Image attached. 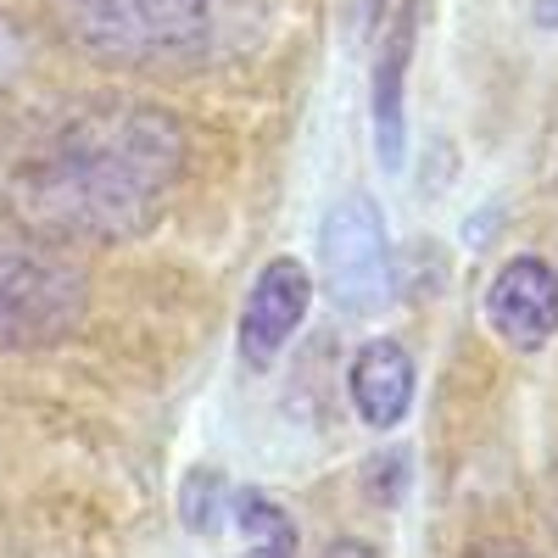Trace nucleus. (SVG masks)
<instances>
[{
  "mask_svg": "<svg viewBox=\"0 0 558 558\" xmlns=\"http://www.w3.org/2000/svg\"><path fill=\"white\" fill-rule=\"evenodd\" d=\"M184 157L191 140L173 112L140 101L84 107L39 157L12 168L7 213L45 246H129L157 229Z\"/></svg>",
  "mask_w": 558,
  "mask_h": 558,
  "instance_id": "f257e3e1",
  "label": "nucleus"
},
{
  "mask_svg": "<svg viewBox=\"0 0 558 558\" xmlns=\"http://www.w3.org/2000/svg\"><path fill=\"white\" fill-rule=\"evenodd\" d=\"M51 23L73 51L112 68L191 73L246 57L268 34V0H45Z\"/></svg>",
  "mask_w": 558,
  "mask_h": 558,
  "instance_id": "f03ea898",
  "label": "nucleus"
},
{
  "mask_svg": "<svg viewBox=\"0 0 558 558\" xmlns=\"http://www.w3.org/2000/svg\"><path fill=\"white\" fill-rule=\"evenodd\" d=\"M89 313L84 274L34 235L0 241V352H45L78 336Z\"/></svg>",
  "mask_w": 558,
  "mask_h": 558,
  "instance_id": "7ed1b4c3",
  "label": "nucleus"
},
{
  "mask_svg": "<svg viewBox=\"0 0 558 558\" xmlns=\"http://www.w3.org/2000/svg\"><path fill=\"white\" fill-rule=\"evenodd\" d=\"M318 268L330 302L352 318H368L391 302V246L386 218L368 196H347L318 223Z\"/></svg>",
  "mask_w": 558,
  "mask_h": 558,
  "instance_id": "20e7f679",
  "label": "nucleus"
},
{
  "mask_svg": "<svg viewBox=\"0 0 558 558\" xmlns=\"http://www.w3.org/2000/svg\"><path fill=\"white\" fill-rule=\"evenodd\" d=\"M486 318L508 347L520 352L547 347L558 336V268H547L542 257L502 263L486 291Z\"/></svg>",
  "mask_w": 558,
  "mask_h": 558,
  "instance_id": "39448f33",
  "label": "nucleus"
},
{
  "mask_svg": "<svg viewBox=\"0 0 558 558\" xmlns=\"http://www.w3.org/2000/svg\"><path fill=\"white\" fill-rule=\"evenodd\" d=\"M307 302H313V286H307V268L296 257H274L257 286H252V302L241 313V347L252 363H268L279 347L296 336V324L307 318Z\"/></svg>",
  "mask_w": 558,
  "mask_h": 558,
  "instance_id": "423d86ee",
  "label": "nucleus"
},
{
  "mask_svg": "<svg viewBox=\"0 0 558 558\" xmlns=\"http://www.w3.org/2000/svg\"><path fill=\"white\" fill-rule=\"evenodd\" d=\"M352 408L363 425H375V430H391L408 418L413 408V357L397 347V341H368L357 357H352Z\"/></svg>",
  "mask_w": 558,
  "mask_h": 558,
  "instance_id": "0eeeda50",
  "label": "nucleus"
},
{
  "mask_svg": "<svg viewBox=\"0 0 558 558\" xmlns=\"http://www.w3.org/2000/svg\"><path fill=\"white\" fill-rule=\"evenodd\" d=\"M408 51H413V12L397 17L386 51H380V73H375V134H380V162L386 168L402 162V73H408Z\"/></svg>",
  "mask_w": 558,
  "mask_h": 558,
  "instance_id": "6e6552de",
  "label": "nucleus"
},
{
  "mask_svg": "<svg viewBox=\"0 0 558 558\" xmlns=\"http://www.w3.org/2000/svg\"><path fill=\"white\" fill-rule=\"evenodd\" d=\"M229 514H235V525L246 536V558H296V525L274 497L235 492L229 497Z\"/></svg>",
  "mask_w": 558,
  "mask_h": 558,
  "instance_id": "1a4fd4ad",
  "label": "nucleus"
},
{
  "mask_svg": "<svg viewBox=\"0 0 558 558\" xmlns=\"http://www.w3.org/2000/svg\"><path fill=\"white\" fill-rule=\"evenodd\" d=\"M229 492L213 470H196L191 481H184V497H179V508H184V525H191L196 536H213L218 525H223V514H229Z\"/></svg>",
  "mask_w": 558,
  "mask_h": 558,
  "instance_id": "9d476101",
  "label": "nucleus"
},
{
  "mask_svg": "<svg viewBox=\"0 0 558 558\" xmlns=\"http://www.w3.org/2000/svg\"><path fill=\"white\" fill-rule=\"evenodd\" d=\"M28 62V39H23V28L0 12V84L7 78H17V68Z\"/></svg>",
  "mask_w": 558,
  "mask_h": 558,
  "instance_id": "9b49d317",
  "label": "nucleus"
},
{
  "mask_svg": "<svg viewBox=\"0 0 558 558\" xmlns=\"http://www.w3.org/2000/svg\"><path fill=\"white\" fill-rule=\"evenodd\" d=\"M324 558H380V553L368 547V542H330V547H324Z\"/></svg>",
  "mask_w": 558,
  "mask_h": 558,
  "instance_id": "f8f14e48",
  "label": "nucleus"
},
{
  "mask_svg": "<svg viewBox=\"0 0 558 558\" xmlns=\"http://www.w3.org/2000/svg\"><path fill=\"white\" fill-rule=\"evenodd\" d=\"M470 558H536V553H525V547H481Z\"/></svg>",
  "mask_w": 558,
  "mask_h": 558,
  "instance_id": "ddd939ff",
  "label": "nucleus"
},
{
  "mask_svg": "<svg viewBox=\"0 0 558 558\" xmlns=\"http://www.w3.org/2000/svg\"><path fill=\"white\" fill-rule=\"evenodd\" d=\"M536 17H542V23H558V0H542V7H536Z\"/></svg>",
  "mask_w": 558,
  "mask_h": 558,
  "instance_id": "4468645a",
  "label": "nucleus"
},
{
  "mask_svg": "<svg viewBox=\"0 0 558 558\" xmlns=\"http://www.w3.org/2000/svg\"><path fill=\"white\" fill-rule=\"evenodd\" d=\"M553 525H558V502H553Z\"/></svg>",
  "mask_w": 558,
  "mask_h": 558,
  "instance_id": "2eb2a0df",
  "label": "nucleus"
}]
</instances>
